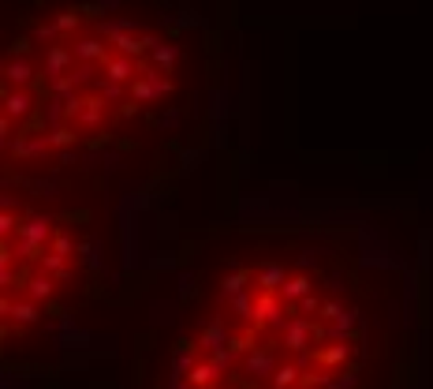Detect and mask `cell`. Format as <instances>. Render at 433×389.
I'll use <instances>...</instances> for the list:
<instances>
[{
	"label": "cell",
	"instance_id": "cell-1",
	"mask_svg": "<svg viewBox=\"0 0 433 389\" xmlns=\"http://www.w3.org/2000/svg\"><path fill=\"white\" fill-rule=\"evenodd\" d=\"M418 341L415 255L385 225L247 221L187 258L138 389H407Z\"/></svg>",
	"mask_w": 433,
	"mask_h": 389
},
{
	"label": "cell",
	"instance_id": "cell-2",
	"mask_svg": "<svg viewBox=\"0 0 433 389\" xmlns=\"http://www.w3.org/2000/svg\"><path fill=\"white\" fill-rule=\"evenodd\" d=\"M213 102L191 0H0V183L116 206L191 161Z\"/></svg>",
	"mask_w": 433,
	"mask_h": 389
},
{
	"label": "cell",
	"instance_id": "cell-3",
	"mask_svg": "<svg viewBox=\"0 0 433 389\" xmlns=\"http://www.w3.org/2000/svg\"><path fill=\"white\" fill-rule=\"evenodd\" d=\"M112 206L49 187L0 183V344L23 367L105 281Z\"/></svg>",
	"mask_w": 433,
	"mask_h": 389
}]
</instances>
